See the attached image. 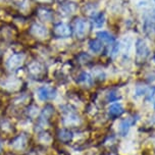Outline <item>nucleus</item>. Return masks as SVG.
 <instances>
[{"instance_id": "1", "label": "nucleus", "mask_w": 155, "mask_h": 155, "mask_svg": "<svg viewBox=\"0 0 155 155\" xmlns=\"http://www.w3.org/2000/svg\"><path fill=\"white\" fill-rule=\"evenodd\" d=\"M136 59L137 61H145L147 57L150 54V49L147 45V43L143 39H138L136 41Z\"/></svg>"}, {"instance_id": "2", "label": "nucleus", "mask_w": 155, "mask_h": 155, "mask_svg": "<svg viewBox=\"0 0 155 155\" xmlns=\"http://www.w3.org/2000/svg\"><path fill=\"white\" fill-rule=\"evenodd\" d=\"M143 29L147 34H153L155 32V10H151L145 15L143 21Z\"/></svg>"}, {"instance_id": "3", "label": "nucleus", "mask_w": 155, "mask_h": 155, "mask_svg": "<svg viewBox=\"0 0 155 155\" xmlns=\"http://www.w3.org/2000/svg\"><path fill=\"white\" fill-rule=\"evenodd\" d=\"M87 31H88V23L84 18H79L74 21V32L77 37L83 38L87 34Z\"/></svg>"}, {"instance_id": "4", "label": "nucleus", "mask_w": 155, "mask_h": 155, "mask_svg": "<svg viewBox=\"0 0 155 155\" xmlns=\"http://www.w3.org/2000/svg\"><path fill=\"white\" fill-rule=\"evenodd\" d=\"M25 59V55L24 54H13L6 61V68L9 71H15L16 68H18L19 66L23 64Z\"/></svg>"}, {"instance_id": "5", "label": "nucleus", "mask_w": 155, "mask_h": 155, "mask_svg": "<svg viewBox=\"0 0 155 155\" xmlns=\"http://www.w3.org/2000/svg\"><path fill=\"white\" fill-rule=\"evenodd\" d=\"M54 35L58 38H68L71 35V29L68 25L59 23L54 27Z\"/></svg>"}, {"instance_id": "6", "label": "nucleus", "mask_w": 155, "mask_h": 155, "mask_svg": "<svg viewBox=\"0 0 155 155\" xmlns=\"http://www.w3.org/2000/svg\"><path fill=\"white\" fill-rule=\"evenodd\" d=\"M134 124H136L135 117H129V118H126V120H120V124H118V134L120 136H123V137L127 136L130 131V129H131V127Z\"/></svg>"}, {"instance_id": "7", "label": "nucleus", "mask_w": 155, "mask_h": 155, "mask_svg": "<svg viewBox=\"0 0 155 155\" xmlns=\"http://www.w3.org/2000/svg\"><path fill=\"white\" fill-rule=\"evenodd\" d=\"M31 33L35 37L38 38H45L48 35V30L45 26L40 24H34L31 27Z\"/></svg>"}, {"instance_id": "8", "label": "nucleus", "mask_w": 155, "mask_h": 155, "mask_svg": "<svg viewBox=\"0 0 155 155\" xmlns=\"http://www.w3.org/2000/svg\"><path fill=\"white\" fill-rule=\"evenodd\" d=\"M124 111V106L120 102H115V103L110 104V106L108 107V115L110 117H118V116L123 114Z\"/></svg>"}, {"instance_id": "9", "label": "nucleus", "mask_w": 155, "mask_h": 155, "mask_svg": "<svg viewBox=\"0 0 155 155\" xmlns=\"http://www.w3.org/2000/svg\"><path fill=\"white\" fill-rule=\"evenodd\" d=\"M37 95L39 97L41 101H46L48 99H51L54 97V91L50 89L48 87H41L38 89V92H37Z\"/></svg>"}, {"instance_id": "10", "label": "nucleus", "mask_w": 155, "mask_h": 155, "mask_svg": "<svg viewBox=\"0 0 155 155\" xmlns=\"http://www.w3.org/2000/svg\"><path fill=\"white\" fill-rule=\"evenodd\" d=\"M97 37H98L99 40L101 41L102 43H107V44H113L115 42L114 37L109 34L108 32L106 31H100L97 33Z\"/></svg>"}, {"instance_id": "11", "label": "nucleus", "mask_w": 155, "mask_h": 155, "mask_svg": "<svg viewBox=\"0 0 155 155\" xmlns=\"http://www.w3.org/2000/svg\"><path fill=\"white\" fill-rule=\"evenodd\" d=\"M102 47H103V43L99 39H93L89 41V48L94 53H99L102 50Z\"/></svg>"}, {"instance_id": "12", "label": "nucleus", "mask_w": 155, "mask_h": 155, "mask_svg": "<svg viewBox=\"0 0 155 155\" xmlns=\"http://www.w3.org/2000/svg\"><path fill=\"white\" fill-rule=\"evenodd\" d=\"M27 145V138L25 137V136H18V138H15V140H13V142L12 144V146L15 149H24L25 146Z\"/></svg>"}, {"instance_id": "13", "label": "nucleus", "mask_w": 155, "mask_h": 155, "mask_svg": "<svg viewBox=\"0 0 155 155\" xmlns=\"http://www.w3.org/2000/svg\"><path fill=\"white\" fill-rule=\"evenodd\" d=\"M38 15L41 19L46 21H49L52 19V12L48 8H40L38 10Z\"/></svg>"}, {"instance_id": "14", "label": "nucleus", "mask_w": 155, "mask_h": 155, "mask_svg": "<svg viewBox=\"0 0 155 155\" xmlns=\"http://www.w3.org/2000/svg\"><path fill=\"white\" fill-rule=\"evenodd\" d=\"M58 137H59V140L62 141V142H70L73 139V133L68 131V130H61L58 133Z\"/></svg>"}, {"instance_id": "15", "label": "nucleus", "mask_w": 155, "mask_h": 155, "mask_svg": "<svg viewBox=\"0 0 155 155\" xmlns=\"http://www.w3.org/2000/svg\"><path fill=\"white\" fill-rule=\"evenodd\" d=\"M78 82L81 83L83 85H91L92 84V77H91L88 73H82L79 76Z\"/></svg>"}, {"instance_id": "16", "label": "nucleus", "mask_w": 155, "mask_h": 155, "mask_svg": "<svg viewBox=\"0 0 155 155\" xmlns=\"http://www.w3.org/2000/svg\"><path fill=\"white\" fill-rule=\"evenodd\" d=\"M104 21H105V15L103 12L98 13L94 18V25H95L96 28H101L104 25Z\"/></svg>"}, {"instance_id": "17", "label": "nucleus", "mask_w": 155, "mask_h": 155, "mask_svg": "<svg viewBox=\"0 0 155 155\" xmlns=\"http://www.w3.org/2000/svg\"><path fill=\"white\" fill-rule=\"evenodd\" d=\"M62 9L66 15H71V13H74V12L76 10V5L74 3H66L63 5Z\"/></svg>"}, {"instance_id": "18", "label": "nucleus", "mask_w": 155, "mask_h": 155, "mask_svg": "<svg viewBox=\"0 0 155 155\" xmlns=\"http://www.w3.org/2000/svg\"><path fill=\"white\" fill-rule=\"evenodd\" d=\"M40 70H41V66L40 64H38V63H33V64L30 66V71H31L32 74H34L35 76L40 71Z\"/></svg>"}, {"instance_id": "19", "label": "nucleus", "mask_w": 155, "mask_h": 155, "mask_svg": "<svg viewBox=\"0 0 155 155\" xmlns=\"http://www.w3.org/2000/svg\"><path fill=\"white\" fill-rule=\"evenodd\" d=\"M1 149H2V145H1V143H0V151H1Z\"/></svg>"}, {"instance_id": "20", "label": "nucleus", "mask_w": 155, "mask_h": 155, "mask_svg": "<svg viewBox=\"0 0 155 155\" xmlns=\"http://www.w3.org/2000/svg\"><path fill=\"white\" fill-rule=\"evenodd\" d=\"M153 59H154V62H155V55H154V58H153Z\"/></svg>"}, {"instance_id": "21", "label": "nucleus", "mask_w": 155, "mask_h": 155, "mask_svg": "<svg viewBox=\"0 0 155 155\" xmlns=\"http://www.w3.org/2000/svg\"><path fill=\"white\" fill-rule=\"evenodd\" d=\"M154 109H155V103H154Z\"/></svg>"}]
</instances>
